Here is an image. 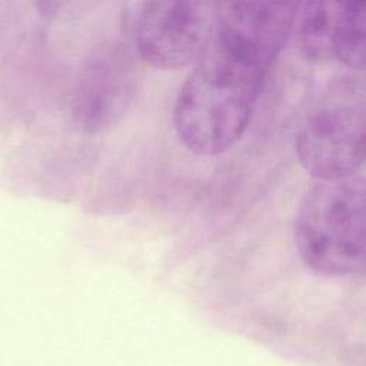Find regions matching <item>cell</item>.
I'll return each instance as SVG.
<instances>
[{
  "label": "cell",
  "instance_id": "cell-2",
  "mask_svg": "<svg viewBox=\"0 0 366 366\" xmlns=\"http://www.w3.org/2000/svg\"><path fill=\"white\" fill-rule=\"evenodd\" d=\"M365 177L316 180L295 217V242L302 260L326 276L362 274L366 266Z\"/></svg>",
  "mask_w": 366,
  "mask_h": 366
},
{
  "label": "cell",
  "instance_id": "cell-5",
  "mask_svg": "<svg viewBox=\"0 0 366 366\" xmlns=\"http://www.w3.org/2000/svg\"><path fill=\"white\" fill-rule=\"evenodd\" d=\"M140 81L136 51L123 41L103 43L87 60L74 100L77 123L90 133H102L129 112Z\"/></svg>",
  "mask_w": 366,
  "mask_h": 366
},
{
  "label": "cell",
  "instance_id": "cell-7",
  "mask_svg": "<svg viewBox=\"0 0 366 366\" xmlns=\"http://www.w3.org/2000/svg\"><path fill=\"white\" fill-rule=\"evenodd\" d=\"M336 1H307L299 4L295 24L297 43L310 61L333 60L332 31L335 23Z\"/></svg>",
  "mask_w": 366,
  "mask_h": 366
},
{
  "label": "cell",
  "instance_id": "cell-6",
  "mask_svg": "<svg viewBox=\"0 0 366 366\" xmlns=\"http://www.w3.org/2000/svg\"><path fill=\"white\" fill-rule=\"evenodd\" d=\"M333 60L362 71L366 63V3L336 1L332 33Z\"/></svg>",
  "mask_w": 366,
  "mask_h": 366
},
{
  "label": "cell",
  "instance_id": "cell-3",
  "mask_svg": "<svg viewBox=\"0 0 366 366\" xmlns=\"http://www.w3.org/2000/svg\"><path fill=\"white\" fill-rule=\"evenodd\" d=\"M365 94L359 83L339 81L307 114L296 137V154L316 180L357 174L365 162Z\"/></svg>",
  "mask_w": 366,
  "mask_h": 366
},
{
  "label": "cell",
  "instance_id": "cell-4",
  "mask_svg": "<svg viewBox=\"0 0 366 366\" xmlns=\"http://www.w3.org/2000/svg\"><path fill=\"white\" fill-rule=\"evenodd\" d=\"M213 3L147 1L134 23V46L139 60L160 69L177 70L192 64L206 40Z\"/></svg>",
  "mask_w": 366,
  "mask_h": 366
},
{
  "label": "cell",
  "instance_id": "cell-1",
  "mask_svg": "<svg viewBox=\"0 0 366 366\" xmlns=\"http://www.w3.org/2000/svg\"><path fill=\"white\" fill-rule=\"evenodd\" d=\"M297 7L296 1L214 4L206 40L173 110L176 133L190 152L216 156L243 136Z\"/></svg>",
  "mask_w": 366,
  "mask_h": 366
}]
</instances>
